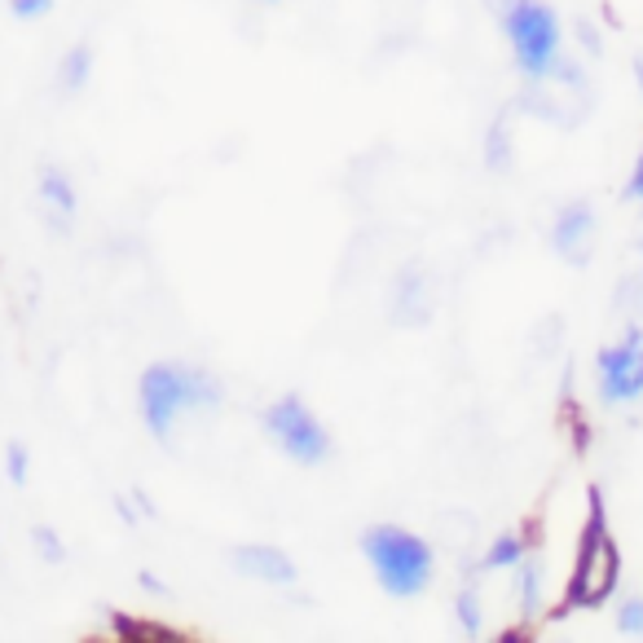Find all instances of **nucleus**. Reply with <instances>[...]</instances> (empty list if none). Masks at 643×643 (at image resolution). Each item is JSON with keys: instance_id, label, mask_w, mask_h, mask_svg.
<instances>
[{"instance_id": "nucleus-1", "label": "nucleus", "mask_w": 643, "mask_h": 643, "mask_svg": "<svg viewBox=\"0 0 643 643\" xmlns=\"http://www.w3.org/2000/svg\"><path fill=\"white\" fill-rule=\"evenodd\" d=\"M137 396H141V423H145V432L163 445L185 410H211V405H220L225 388L207 370H194V366H181V361H159V366H150L141 374Z\"/></svg>"}, {"instance_id": "nucleus-2", "label": "nucleus", "mask_w": 643, "mask_h": 643, "mask_svg": "<svg viewBox=\"0 0 643 643\" xmlns=\"http://www.w3.org/2000/svg\"><path fill=\"white\" fill-rule=\"evenodd\" d=\"M361 555L374 573V581L392 595V599H414L432 586V573H436V555L432 546L410 533V528H396V524H374L361 533Z\"/></svg>"}, {"instance_id": "nucleus-3", "label": "nucleus", "mask_w": 643, "mask_h": 643, "mask_svg": "<svg viewBox=\"0 0 643 643\" xmlns=\"http://www.w3.org/2000/svg\"><path fill=\"white\" fill-rule=\"evenodd\" d=\"M498 18H502V35L515 53L520 75L533 84H546L555 75V62L564 57L559 13L546 0H502Z\"/></svg>"}, {"instance_id": "nucleus-4", "label": "nucleus", "mask_w": 643, "mask_h": 643, "mask_svg": "<svg viewBox=\"0 0 643 643\" xmlns=\"http://www.w3.org/2000/svg\"><path fill=\"white\" fill-rule=\"evenodd\" d=\"M617 577H621V555H617V542L603 524V498L590 489V520H586V533H581V546H577V568H573V581H568V599L555 608V617H564L573 608L608 603L612 590H617Z\"/></svg>"}, {"instance_id": "nucleus-5", "label": "nucleus", "mask_w": 643, "mask_h": 643, "mask_svg": "<svg viewBox=\"0 0 643 643\" xmlns=\"http://www.w3.org/2000/svg\"><path fill=\"white\" fill-rule=\"evenodd\" d=\"M264 432L277 440V449L299 462V467H322L330 458V432L317 423V414L299 401V396H277L273 405H264L260 414Z\"/></svg>"}, {"instance_id": "nucleus-6", "label": "nucleus", "mask_w": 643, "mask_h": 643, "mask_svg": "<svg viewBox=\"0 0 643 643\" xmlns=\"http://www.w3.org/2000/svg\"><path fill=\"white\" fill-rule=\"evenodd\" d=\"M595 374H599V401L603 405H634V401H643V330L630 326L621 335V344L599 348Z\"/></svg>"}, {"instance_id": "nucleus-7", "label": "nucleus", "mask_w": 643, "mask_h": 643, "mask_svg": "<svg viewBox=\"0 0 643 643\" xmlns=\"http://www.w3.org/2000/svg\"><path fill=\"white\" fill-rule=\"evenodd\" d=\"M551 242H555V251H559L568 264H586L590 251H595V211H590V203H568V207L555 216Z\"/></svg>"}, {"instance_id": "nucleus-8", "label": "nucleus", "mask_w": 643, "mask_h": 643, "mask_svg": "<svg viewBox=\"0 0 643 643\" xmlns=\"http://www.w3.org/2000/svg\"><path fill=\"white\" fill-rule=\"evenodd\" d=\"M233 568L242 577H251V581H264V586H295L299 581V568L277 546H238L233 551Z\"/></svg>"}, {"instance_id": "nucleus-9", "label": "nucleus", "mask_w": 643, "mask_h": 643, "mask_svg": "<svg viewBox=\"0 0 643 643\" xmlns=\"http://www.w3.org/2000/svg\"><path fill=\"white\" fill-rule=\"evenodd\" d=\"M515 573H520V581H515V590H520V612H524V621H537V612H542V564H537L533 555H524V559L515 564Z\"/></svg>"}, {"instance_id": "nucleus-10", "label": "nucleus", "mask_w": 643, "mask_h": 643, "mask_svg": "<svg viewBox=\"0 0 643 643\" xmlns=\"http://www.w3.org/2000/svg\"><path fill=\"white\" fill-rule=\"evenodd\" d=\"M524 555H528V542H524L520 533H502V537H493V542H489V551H484L480 568H484V573H498V568H515V564H520Z\"/></svg>"}, {"instance_id": "nucleus-11", "label": "nucleus", "mask_w": 643, "mask_h": 643, "mask_svg": "<svg viewBox=\"0 0 643 643\" xmlns=\"http://www.w3.org/2000/svg\"><path fill=\"white\" fill-rule=\"evenodd\" d=\"M110 621H115V634H119V639H145V643H176V639H185V634L172 630V625L137 621V617H123V612H110Z\"/></svg>"}, {"instance_id": "nucleus-12", "label": "nucleus", "mask_w": 643, "mask_h": 643, "mask_svg": "<svg viewBox=\"0 0 643 643\" xmlns=\"http://www.w3.org/2000/svg\"><path fill=\"white\" fill-rule=\"evenodd\" d=\"M40 198H44L53 211H62V216L75 211V185L66 181L62 167H44V172H40Z\"/></svg>"}, {"instance_id": "nucleus-13", "label": "nucleus", "mask_w": 643, "mask_h": 643, "mask_svg": "<svg viewBox=\"0 0 643 643\" xmlns=\"http://www.w3.org/2000/svg\"><path fill=\"white\" fill-rule=\"evenodd\" d=\"M396 322H423V273L418 269H405L401 273V286H396Z\"/></svg>"}, {"instance_id": "nucleus-14", "label": "nucleus", "mask_w": 643, "mask_h": 643, "mask_svg": "<svg viewBox=\"0 0 643 643\" xmlns=\"http://www.w3.org/2000/svg\"><path fill=\"white\" fill-rule=\"evenodd\" d=\"M88 75H92V48H88V44H75V48L62 57L57 84H62L66 92H79V88L88 84Z\"/></svg>"}, {"instance_id": "nucleus-15", "label": "nucleus", "mask_w": 643, "mask_h": 643, "mask_svg": "<svg viewBox=\"0 0 643 643\" xmlns=\"http://www.w3.org/2000/svg\"><path fill=\"white\" fill-rule=\"evenodd\" d=\"M454 617H458V625L467 630V634H480V625H484V612H480V590L467 581L458 595H454Z\"/></svg>"}, {"instance_id": "nucleus-16", "label": "nucleus", "mask_w": 643, "mask_h": 643, "mask_svg": "<svg viewBox=\"0 0 643 643\" xmlns=\"http://www.w3.org/2000/svg\"><path fill=\"white\" fill-rule=\"evenodd\" d=\"M617 630H621V634H643V599H621V608H617Z\"/></svg>"}, {"instance_id": "nucleus-17", "label": "nucleus", "mask_w": 643, "mask_h": 643, "mask_svg": "<svg viewBox=\"0 0 643 643\" xmlns=\"http://www.w3.org/2000/svg\"><path fill=\"white\" fill-rule=\"evenodd\" d=\"M484 159H489V167H506L511 163V145H506V132H502V123L489 132V141H484Z\"/></svg>"}, {"instance_id": "nucleus-18", "label": "nucleus", "mask_w": 643, "mask_h": 643, "mask_svg": "<svg viewBox=\"0 0 643 643\" xmlns=\"http://www.w3.org/2000/svg\"><path fill=\"white\" fill-rule=\"evenodd\" d=\"M31 542L44 551V564H62V555H66V546L57 542V533L53 528H44V524H35L31 528Z\"/></svg>"}, {"instance_id": "nucleus-19", "label": "nucleus", "mask_w": 643, "mask_h": 643, "mask_svg": "<svg viewBox=\"0 0 643 643\" xmlns=\"http://www.w3.org/2000/svg\"><path fill=\"white\" fill-rule=\"evenodd\" d=\"M9 13L22 18V22H35V18L53 13V0H9Z\"/></svg>"}, {"instance_id": "nucleus-20", "label": "nucleus", "mask_w": 643, "mask_h": 643, "mask_svg": "<svg viewBox=\"0 0 643 643\" xmlns=\"http://www.w3.org/2000/svg\"><path fill=\"white\" fill-rule=\"evenodd\" d=\"M4 471H9V480H13V484H22V480H26V449H22L18 440L4 449Z\"/></svg>"}, {"instance_id": "nucleus-21", "label": "nucleus", "mask_w": 643, "mask_h": 643, "mask_svg": "<svg viewBox=\"0 0 643 643\" xmlns=\"http://www.w3.org/2000/svg\"><path fill=\"white\" fill-rule=\"evenodd\" d=\"M639 194H643V154H639V163H634V172L625 181V198H639Z\"/></svg>"}, {"instance_id": "nucleus-22", "label": "nucleus", "mask_w": 643, "mask_h": 643, "mask_svg": "<svg viewBox=\"0 0 643 643\" xmlns=\"http://www.w3.org/2000/svg\"><path fill=\"white\" fill-rule=\"evenodd\" d=\"M577 35H581V44H586L590 53H599V35L590 31V22H577Z\"/></svg>"}, {"instance_id": "nucleus-23", "label": "nucleus", "mask_w": 643, "mask_h": 643, "mask_svg": "<svg viewBox=\"0 0 643 643\" xmlns=\"http://www.w3.org/2000/svg\"><path fill=\"white\" fill-rule=\"evenodd\" d=\"M634 70H639V84H643V62H639V66H634Z\"/></svg>"}, {"instance_id": "nucleus-24", "label": "nucleus", "mask_w": 643, "mask_h": 643, "mask_svg": "<svg viewBox=\"0 0 643 643\" xmlns=\"http://www.w3.org/2000/svg\"><path fill=\"white\" fill-rule=\"evenodd\" d=\"M639 203H643V194H639Z\"/></svg>"}, {"instance_id": "nucleus-25", "label": "nucleus", "mask_w": 643, "mask_h": 643, "mask_svg": "<svg viewBox=\"0 0 643 643\" xmlns=\"http://www.w3.org/2000/svg\"><path fill=\"white\" fill-rule=\"evenodd\" d=\"M264 4H273V0H264Z\"/></svg>"}]
</instances>
